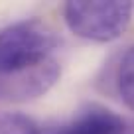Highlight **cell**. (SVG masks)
I'll use <instances>...</instances> for the list:
<instances>
[{"label": "cell", "mask_w": 134, "mask_h": 134, "mask_svg": "<svg viewBox=\"0 0 134 134\" xmlns=\"http://www.w3.org/2000/svg\"><path fill=\"white\" fill-rule=\"evenodd\" d=\"M126 120L99 103H89L71 118L40 128V134H126Z\"/></svg>", "instance_id": "cell-3"}, {"label": "cell", "mask_w": 134, "mask_h": 134, "mask_svg": "<svg viewBox=\"0 0 134 134\" xmlns=\"http://www.w3.org/2000/svg\"><path fill=\"white\" fill-rule=\"evenodd\" d=\"M42 124L16 110H0V134H40Z\"/></svg>", "instance_id": "cell-5"}, {"label": "cell", "mask_w": 134, "mask_h": 134, "mask_svg": "<svg viewBox=\"0 0 134 134\" xmlns=\"http://www.w3.org/2000/svg\"><path fill=\"white\" fill-rule=\"evenodd\" d=\"M59 36L47 22L26 18L0 30V100L24 105L46 97L61 77Z\"/></svg>", "instance_id": "cell-1"}, {"label": "cell", "mask_w": 134, "mask_h": 134, "mask_svg": "<svg viewBox=\"0 0 134 134\" xmlns=\"http://www.w3.org/2000/svg\"><path fill=\"white\" fill-rule=\"evenodd\" d=\"M113 83L122 105L134 113V46L118 57L113 73Z\"/></svg>", "instance_id": "cell-4"}, {"label": "cell", "mask_w": 134, "mask_h": 134, "mask_svg": "<svg viewBox=\"0 0 134 134\" xmlns=\"http://www.w3.org/2000/svg\"><path fill=\"white\" fill-rule=\"evenodd\" d=\"M61 14L73 36L93 43H110L128 30L134 4L128 0H69Z\"/></svg>", "instance_id": "cell-2"}]
</instances>
